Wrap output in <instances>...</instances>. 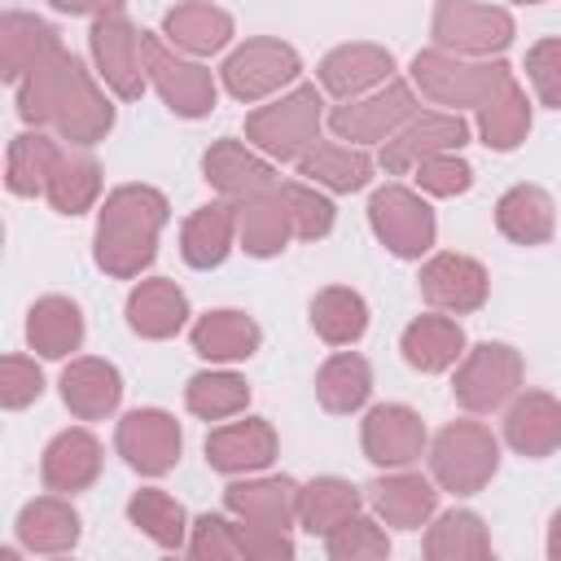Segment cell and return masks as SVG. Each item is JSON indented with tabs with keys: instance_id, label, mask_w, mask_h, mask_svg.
Instances as JSON below:
<instances>
[{
	"instance_id": "6da1fadb",
	"label": "cell",
	"mask_w": 561,
	"mask_h": 561,
	"mask_svg": "<svg viewBox=\"0 0 561 561\" xmlns=\"http://www.w3.org/2000/svg\"><path fill=\"white\" fill-rule=\"evenodd\" d=\"M18 114L31 127H57L61 140L70 145H96L114 127V105L96 88V79L83 70L79 57L57 48L44 57L18 88Z\"/></svg>"
},
{
	"instance_id": "7a4b0ae2",
	"label": "cell",
	"mask_w": 561,
	"mask_h": 561,
	"mask_svg": "<svg viewBox=\"0 0 561 561\" xmlns=\"http://www.w3.org/2000/svg\"><path fill=\"white\" fill-rule=\"evenodd\" d=\"M167 197L153 184H123L105 197L96 219V267L105 276L131 280L158 254V232L167 228Z\"/></svg>"
},
{
	"instance_id": "3957f363",
	"label": "cell",
	"mask_w": 561,
	"mask_h": 561,
	"mask_svg": "<svg viewBox=\"0 0 561 561\" xmlns=\"http://www.w3.org/2000/svg\"><path fill=\"white\" fill-rule=\"evenodd\" d=\"M324 88L316 83H298L294 92H285L272 105H259L245 118V140L276 158V162H298L316 140H320V118H324Z\"/></svg>"
},
{
	"instance_id": "277c9868",
	"label": "cell",
	"mask_w": 561,
	"mask_h": 561,
	"mask_svg": "<svg viewBox=\"0 0 561 561\" xmlns=\"http://www.w3.org/2000/svg\"><path fill=\"white\" fill-rule=\"evenodd\" d=\"M513 79V70L504 61H465L447 48H425L412 57V83L421 88V96H430L434 105H482L491 101L504 83Z\"/></svg>"
},
{
	"instance_id": "5b68a950",
	"label": "cell",
	"mask_w": 561,
	"mask_h": 561,
	"mask_svg": "<svg viewBox=\"0 0 561 561\" xmlns=\"http://www.w3.org/2000/svg\"><path fill=\"white\" fill-rule=\"evenodd\" d=\"M500 469V443L478 421H451L430 443V473L451 495L482 491Z\"/></svg>"
},
{
	"instance_id": "8992f818",
	"label": "cell",
	"mask_w": 561,
	"mask_h": 561,
	"mask_svg": "<svg viewBox=\"0 0 561 561\" xmlns=\"http://www.w3.org/2000/svg\"><path fill=\"white\" fill-rule=\"evenodd\" d=\"M140 61H145V79L158 88V96L171 105V114L180 118H202L215 110V75L197 61H184L162 35L145 31L140 35Z\"/></svg>"
},
{
	"instance_id": "52a82bcc",
	"label": "cell",
	"mask_w": 561,
	"mask_h": 561,
	"mask_svg": "<svg viewBox=\"0 0 561 561\" xmlns=\"http://www.w3.org/2000/svg\"><path fill=\"white\" fill-rule=\"evenodd\" d=\"M434 48H447L456 57H491L513 44V13L500 4L478 0H438L434 4Z\"/></svg>"
},
{
	"instance_id": "ba28073f",
	"label": "cell",
	"mask_w": 561,
	"mask_h": 561,
	"mask_svg": "<svg viewBox=\"0 0 561 561\" xmlns=\"http://www.w3.org/2000/svg\"><path fill=\"white\" fill-rule=\"evenodd\" d=\"M522 355L508 346V342H478L473 351L460 355V368H456V381H451V394L465 412L473 416H486L495 408H504L517 386H522Z\"/></svg>"
},
{
	"instance_id": "9c48e42d",
	"label": "cell",
	"mask_w": 561,
	"mask_h": 561,
	"mask_svg": "<svg viewBox=\"0 0 561 561\" xmlns=\"http://www.w3.org/2000/svg\"><path fill=\"white\" fill-rule=\"evenodd\" d=\"M368 224L377 232V241L399 254V259H421L434 245V210L425 206L421 193L403 188V184H386L368 197Z\"/></svg>"
},
{
	"instance_id": "30bf717a",
	"label": "cell",
	"mask_w": 561,
	"mask_h": 561,
	"mask_svg": "<svg viewBox=\"0 0 561 561\" xmlns=\"http://www.w3.org/2000/svg\"><path fill=\"white\" fill-rule=\"evenodd\" d=\"M140 35L127 18V9H110V13H96L92 18V31H88V44H92V61L105 79V88L123 101H136L145 92V61H140Z\"/></svg>"
},
{
	"instance_id": "8fae6325",
	"label": "cell",
	"mask_w": 561,
	"mask_h": 561,
	"mask_svg": "<svg viewBox=\"0 0 561 561\" xmlns=\"http://www.w3.org/2000/svg\"><path fill=\"white\" fill-rule=\"evenodd\" d=\"M298 70H302V61H298V53H294L285 39L259 35V39H245L241 48H232L219 75H224V88H228L237 101L254 105V101L280 92L285 83H294Z\"/></svg>"
},
{
	"instance_id": "7c38bea8",
	"label": "cell",
	"mask_w": 561,
	"mask_h": 561,
	"mask_svg": "<svg viewBox=\"0 0 561 561\" xmlns=\"http://www.w3.org/2000/svg\"><path fill=\"white\" fill-rule=\"evenodd\" d=\"M412 114H416L412 88H408L403 79H390V83H381V88L368 92V96L342 101V105L329 114V127H333L337 140L373 145V140H390Z\"/></svg>"
},
{
	"instance_id": "4fadbf2b",
	"label": "cell",
	"mask_w": 561,
	"mask_h": 561,
	"mask_svg": "<svg viewBox=\"0 0 561 561\" xmlns=\"http://www.w3.org/2000/svg\"><path fill=\"white\" fill-rule=\"evenodd\" d=\"M469 145V123L460 114L443 110H416L390 140H381V171L386 175H412V167L430 153H460Z\"/></svg>"
},
{
	"instance_id": "5bb4252c",
	"label": "cell",
	"mask_w": 561,
	"mask_h": 561,
	"mask_svg": "<svg viewBox=\"0 0 561 561\" xmlns=\"http://www.w3.org/2000/svg\"><path fill=\"white\" fill-rule=\"evenodd\" d=\"M180 443H184V438H180V425H175V416L162 412V408H136V412H127V416L118 421V434H114L118 456H123L136 473H145V478H162L167 469H175Z\"/></svg>"
},
{
	"instance_id": "9a60e30c",
	"label": "cell",
	"mask_w": 561,
	"mask_h": 561,
	"mask_svg": "<svg viewBox=\"0 0 561 561\" xmlns=\"http://www.w3.org/2000/svg\"><path fill=\"white\" fill-rule=\"evenodd\" d=\"M359 443L377 469H408L425 451V421L408 403H377L359 425Z\"/></svg>"
},
{
	"instance_id": "2e32d148",
	"label": "cell",
	"mask_w": 561,
	"mask_h": 561,
	"mask_svg": "<svg viewBox=\"0 0 561 561\" xmlns=\"http://www.w3.org/2000/svg\"><path fill=\"white\" fill-rule=\"evenodd\" d=\"M486 267L469 254H434L425 267H421V298L434 307V311H447V316H469L486 302Z\"/></svg>"
},
{
	"instance_id": "e0dca14e",
	"label": "cell",
	"mask_w": 561,
	"mask_h": 561,
	"mask_svg": "<svg viewBox=\"0 0 561 561\" xmlns=\"http://www.w3.org/2000/svg\"><path fill=\"white\" fill-rule=\"evenodd\" d=\"M390 70H394V57L381 44H342V48L324 53L316 79L329 96L355 101V96H368L373 88L390 83Z\"/></svg>"
},
{
	"instance_id": "ac0fdd59",
	"label": "cell",
	"mask_w": 561,
	"mask_h": 561,
	"mask_svg": "<svg viewBox=\"0 0 561 561\" xmlns=\"http://www.w3.org/2000/svg\"><path fill=\"white\" fill-rule=\"evenodd\" d=\"M276 460V430L263 416L228 421L206 434V465L215 473H259Z\"/></svg>"
},
{
	"instance_id": "d6986e66",
	"label": "cell",
	"mask_w": 561,
	"mask_h": 561,
	"mask_svg": "<svg viewBox=\"0 0 561 561\" xmlns=\"http://www.w3.org/2000/svg\"><path fill=\"white\" fill-rule=\"evenodd\" d=\"M202 171H206V184L224 197V202H245L263 188H276V171L267 158H259L254 149H245L241 140H215L202 158Z\"/></svg>"
},
{
	"instance_id": "ffe728a7",
	"label": "cell",
	"mask_w": 561,
	"mask_h": 561,
	"mask_svg": "<svg viewBox=\"0 0 561 561\" xmlns=\"http://www.w3.org/2000/svg\"><path fill=\"white\" fill-rule=\"evenodd\" d=\"M504 443L530 460L552 456L561 447V403L543 390L513 394V403L504 412Z\"/></svg>"
},
{
	"instance_id": "44dd1931",
	"label": "cell",
	"mask_w": 561,
	"mask_h": 561,
	"mask_svg": "<svg viewBox=\"0 0 561 561\" xmlns=\"http://www.w3.org/2000/svg\"><path fill=\"white\" fill-rule=\"evenodd\" d=\"M298 495H302V486L294 478H245L224 491V508L237 522L289 530L298 522Z\"/></svg>"
},
{
	"instance_id": "7402d4cb",
	"label": "cell",
	"mask_w": 561,
	"mask_h": 561,
	"mask_svg": "<svg viewBox=\"0 0 561 561\" xmlns=\"http://www.w3.org/2000/svg\"><path fill=\"white\" fill-rule=\"evenodd\" d=\"M101 473V443L88 434V430H61L48 447H44V460H39V478L48 491L57 495H75V491H88Z\"/></svg>"
},
{
	"instance_id": "603a6c76",
	"label": "cell",
	"mask_w": 561,
	"mask_h": 561,
	"mask_svg": "<svg viewBox=\"0 0 561 561\" xmlns=\"http://www.w3.org/2000/svg\"><path fill=\"white\" fill-rule=\"evenodd\" d=\"M123 399V377L110 359H96V355H83V359H70V368L61 373V403L79 416V421H101L118 408Z\"/></svg>"
},
{
	"instance_id": "cb8c5ba5",
	"label": "cell",
	"mask_w": 561,
	"mask_h": 561,
	"mask_svg": "<svg viewBox=\"0 0 561 561\" xmlns=\"http://www.w3.org/2000/svg\"><path fill=\"white\" fill-rule=\"evenodd\" d=\"M61 48V39H57V26H48L44 18H35V13H18V9H9L4 18H0V75L9 79V83H22L44 57H53Z\"/></svg>"
},
{
	"instance_id": "d4e9b609",
	"label": "cell",
	"mask_w": 561,
	"mask_h": 561,
	"mask_svg": "<svg viewBox=\"0 0 561 561\" xmlns=\"http://www.w3.org/2000/svg\"><path fill=\"white\" fill-rule=\"evenodd\" d=\"M184 320H188V298L167 276H149L127 294V324H131V333H140L149 342L175 337L184 329Z\"/></svg>"
},
{
	"instance_id": "484cf974",
	"label": "cell",
	"mask_w": 561,
	"mask_h": 561,
	"mask_svg": "<svg viewBox=\"0 0 561 561\" xmlns=\"http://www.w3.org/2000/svg\"><path fill=\"white\" fill-rule=\"evenodd\" d=\"M232 237H237V202H210V206H197L184 228H180V254L188 267L197 272H210L228 259L232 250Z\"/></svg>"
},
{
	"instance_id": "4316f807",
	"label": "cell",
	"mask_w": 561,
	"mask_h": 561,
	"mask_svg": "<svg viewBox=\"0 0 561 561\" xmlns=\"http://www.w3.org/2000/svg\"><path fill=\"white\" fill-rule=\"evenodd\" d=\"M368 500H373L377 517L399 530H421L438 508V491L421 473H386L368 486Z\"/></svg>"
},
{
	"instance_id": "83f0119b",
	"label": "cell",
	"mask_w": 561,
	"mask_h": 561,
	"mask_svg": "<svg viewBox=\"0 0 561 561\" xmlns=\"http://www.w3.org/2000/svg\"><path fill=\"white\" fill-rule=\"evenodd\" d=\"M162 35H167V44L180 48V53L210 57V53L228 48V39H232V18H228L219 4L184 0V4L167 9V18H162Z\"/></svg>"
},
{
	"instance_id": "f1b7e54d",
	"label": "cell",
	"mask_w": 561,
	"mask_h": 561,
	"mask_svg": "<svg viewBox=\"0 0 561 561\" xmlns=\"http://www.w3.org/2000/svg\"><path fill=\"white\" fill-rule=\"evenodd\" d=\"M237 237H241V250L254 259H272L285 250V241L294 237V224H289L280 184L237 202Z\"/></svg>"
},
{
	"instance_id": "f546056e",
	"label": "cell",
	"mask_w": 561,
	"mask_h": 561,
	"mask_svg": "<svg viewBox=\"0 0 561 561\" xmlns=\"http://www.w3.org/2000/svg\"><path fill=\"white\" fill-rule=\"evenodd\" d=\"M294 167H298V175H307V184H320L329 193H359L373 180V158L359 145L316 140Z\"/></svg>"
},
{
	"instance_id": "4dcf8cb0",
	"label": "cell",
	"mask_w": 561,
	"mask_h": 561,
	"mask_svg": "<svg viewBox=\"0 0 561 561\" xmlns=\"http://www.w3.org/2000/svg\"><path fill=\"white\" fill-rule=\"evenodd\" d=\"M495 228L513 245H543L557 228V206L539 184H513L495 202Z\"/></svg>"
},
{
	"instance_id": "1f68e13d",
	"label": "cell",
	"mask_w": 561,
	"mask_h": 561,
	"mask_svg": "<svg viewBox=\"0 0 561 561\" xmlns=\"http://www.w3.org/2000/svg\"><path fill=\"white\" fill-rule=\"evenodd\" d=\"M188 342H193V351L202 355V359H210V364H232V359H250L254 351H259V342H263V329L245 316V311H206L197 324H193V333H188Z\"/></svg>"
},
{
	"instance_id": "d6a6232c",
	"label": "cell",
	"mask_w": 561,
	"mask_h": 561,
	"mask_svg": "<svg viewBox=\"0 0 561 561\" xmlns=\"http://www.w3.org/2000/svg\"><path fill=\"white\" fill-rule=\"evenodd\" d=\"M403 359L416 368V373H443L451 368L460 355H465V329L451 320V316H416L408 329H403V342H399Z\"/></svg>"
},
{
	"instance_id": "836d02e7",
	"label": "cell",
	"mask_w": 561,
	"mask_h": 561,
	"mask_svg": "<svg viewBox=\"0 0 561 561\" xmlns=\"http://www.w3.org/2000/svg\"><path fill=\"white\" fill-rule=\"evenodd\" d=\"M18 539H22V548L44 552V557L70 552L79 543V513L57 491L53 495H39V500H31L18 513Z\"/></svg>"
},
{
	"instance_id": "e575fe53",
	"label": "cell",
	"mask_w": 561,
	"mask_h": 561,
	"mask_svg": "<svg viewBox=\"0 0 561 561\" xmlns=\"http://www.w3.org/2000/svg\"><path fill=\"white\" fill-rule=\"evenodd\" d=\"M26 342L44 359H66L83 342V311L70 298H61V294L39 298L31 307V316H26Z\"/></svg>"
},
{
	"instance_id": "d590c367",
	"label": "cell",
	"mask_w": 561,
	"mask_h": 561,
	"mask_svg": "<svg viewBox=\"0 0 561 561\" xmlns=\"http://www.w3.org/2000/svg\"><path fill=\"white\" fill-rule=\"evenodd\" d=\"M368 394H373V368H368L364 355L337 351V355H329L320 364V373H316V399H320L324 412H337V416L359 412L368 403Z\"/></svg>"
},
{
	"instance_id": "8d00e7d4",
	"label": "cell",
	"mask_w": 561,
	"mask_h": 561,
	"mask_svg": "<svg viewBox=\"0 0 561 561\" xmlns=\"http://www.w3.org/2000/svg\"><path fill=\"white\" fill-rule=\"evenodd\" d=\"M526 131H530V101H526V92L508 79L491 101L478 105V136H482L486 149L508 153V149H517V145L526 140Z\"/></svg>"
},
{
	"instance_id": "74e56055",
	"label": "cell",
	"mask_w": 561,
	"mask_h": 561,
	"mask_svg": "<svg viewBox=\"0 0 561 561\" xmlns=\"http://www.w3.org/2000/svg\"><path fill=\"white\" fill-rule=\"evenodd\" d=\"M61 158V145L53 136H44L39 127L35 131H22L9 140V167H4V184L9 193L18 197H35L48 188V175Z\"/></svg>"
},
{
	"instance_id": "f35d334b",
	"label": "cell",
	"mask_w": 561,
	"mask_h": 561,
	"mask_svg": "<svg viewBox=\"0 0 561 561\" xmlns=\"http://www.w3.org/2000/svg\"><path fill=\"white\" fill-rule=\"evenodd\" d=\"M311 329L329 346H351L368 333V302L346 285H329L311 298Z\"/></svg>"
},
{
	"instance_id": "ab89813d",
	"label": "cell",
	"mask_w": 561,
	"mask_h": 561,
	"mask_svg": "<svg viewBox=\"0 0 561 561\" xmlns=\"http://www.w3.org/2000/svg\"><path fill=\"white\" fill-rule=\"evenodd\" d=\"M425 557L430 561H482L491 557V535L478 513L451 508L425 530Z\"/></svg>"
},
{
	"instance_id": "60d3db41",
	"label": "cell",
	"mask_w": 561,
	"mask_h": 561,
	"mask_svg": "<svg viewBox=\"0 0 561 561\" xmlns=\"http://www.w3.org/2000/svg\"><path fill=\"white\" fill-rule=\"evenodd\" d=\"M359 500L364 495H359L355 482H346V478H316L298 495V522H302V530L324 539L333 526H342L346 517L359 513Z\"/></svg>"
},
{
	"instance_id": "b9f144b4",
	"label": "cell",
	"mask_w": 561,
	"mask_h": 561,
	"mask_svg": "<svg viewBox=\"0 0 561 561\" xmlns=\"http://www.w3.org/2000/svg\"><path fill=\"white\" fill-rule=\"evenodd\" d=\"M44 197L61 215H83L101 197V162L92 153H61L53 175H48Z\"/></svg>"
},
{
	"instance_id": "7bdbcfd3",
	"label": "cell",
	"mask_w": 561,
	"mask_h": 561,
	"mask_svg": "<svg viewBox=\"0 0 561 561\" xmlns=\"http://www.w3.org/2000/svg\"><path fill=\"white\" fill-rule=\"evenodd\" d=\"M127 517L136 530H145L158 548H184L188 543V513L180 500H171L158 486H145L127 500Z\"/></svg>"
},
{
	"instance_id": "ee69618b",
	"label": "cell",
	"mask_w": 561,
	"mask_h": 561,
	"mask_svg": "<svg viewBox=\"0 0 561 561\" xmlns=\"http://www.w3.org/2000/svg\"><path fill=\"white\" fill-rule=\"evenodd\" d=\"M184 403H188V412L202 416V421H228V416L245 412L250 386H245V377H237V373H228V368H210V373L188 377Z\"/></svg>"
},
{
	"instance_id": "f6af8a7d",
	"label": "cell",
	"mask_w": 561,
	"mask_h": 561,
	"mask_svg": "<svg viewBox=\"0 0 561 561\" xmlns=\"http://www.w3.org/2000/svg\"><path fill=\"white\" fill-rule=\"evenodd\" d=\"M280 197H285V210H289V224H294V237L298 241H320L329 237L337 210L324 193H316V184H298V180H280Z\"/></svg>"
},
{
	"instance_id": "bcb514c9",
	"label": "cell",
	"mask_w": 561,
	"mask_h": 561,
	"mask_svg": "<svg viewBox=\"0 0 561 561\" xmlns=\"http://www.w3.org/2000/svg\"><path fill=\"white\" fill-rule=\"evenodd\" d=\"M324 552L333 561H377V557L390 552V539H386V530L373 517L355 513V517H346L342 526H333L324 535Z\"/></svg>"
},
{
	"instance_id": "7dc6e473",
	"label": "cell",
	"mask_w": 561,
	"mask_h": 561,
	"mask_svg": "<svg viewBox=\"0 0 561 561\" xmlns=\"http://www.w3.org/2000/svg\"><path fill=\"white\" fill-rule=\"evenodd\" d=\"M412 180L430 197H456V193H465L473 184V167L460 153H430V158H421L412 167Z\"/></svg>"
},
{
	"instance_id": "c3c4849f",
	"label": "cell",
	"mask_w": 561,
	"mask_h": 561,
	"mask_svg": "<svg viewBox=\"0 0 561 561\" xmlns=\"http://www.w3.org/2000/svg\"><path fill=\"white\" fill-rule=\"evenodd\" d=\"M188 557L197 561H237L241 557V539H237V522L219 517V513H202L188 526Z\"/></svg>"
},
{
	"instance_id": "681fc988",
	"label": "cell",
	"mask_w": 561,
	"mask_h": 561,
	"mask_svg": "<svg viewBox=\"0 0 561 561\" xmlns=\"http://www.w3.org/2000/svg\"><path fill=\"white\" fill-rule=\"evenodd\" d=\"M526 79L535 96L552 110H561V39H539L526 53Z\"/></svg>"
},
{
	"instance_id": "f907efd6",
	"label": "cell",
	"mask_w": 561,
	"mask_h": 561,
	"mask_svg": "<svg viewBox=\"0 0 561 561\" xmlns=\"http://www.w3.org/2000/svg\"><path fill=\"white\" fill-rule=\"evenodd\" d=\"M39 390H44V373H39L35 359H26V355H9V359L0 364V403H4L9 412L35 403Z\"/></svg>"
},
{
	"instance_id": "816d5d0a",
	"label": "cell",
	"mask_w": 561,
	"mask_h": 561,
	"mask_svg": "<svg viewBox=\"0 0 561 561\" xmlns=\"http://www.w3.org/2000/svg\"><path fill=\"white\" fill-rule=\"evenodd\" d=\"M237 539H241V557L245 561H280V557H294V539L280 526L237 522Z\"/></svg>"
},
{
	"instance_id": "f5cc1de1",
	"label": "cell",
	"mask_w": 561,
	"mask_h": 561,
	"mask_svg": "<svg viewBox=\"0 0 561 561\" xmlns=\"http://www.w3.org/2000/svg\"><path fill=\"white\" fill-rule=\"evenodd\" d=\"M53 9H61V13H110V9H123V0H48Z\"/></svg>"
},
{
	"instance_id": "db71d44e",
	"label": "cell",
	"mask_w": 561,
	"mask_h": 561,
	"mask_svg": "<svg viewBox=\"0 0 561 561\" xmlns=\"http://www.w3.org/2000/svg\"><path fill=\"white\" fill-rule=\"evenodd\" d=\"M548 557L561 561V508L552 513V526H548Z\"/></svg>"
},
{
	"instance_id": "11a10c76",
	"label": "cell",
	"mask_w": 561,
	"mask_h": 561,
	"mask_svg": "<svg viewBox=\"0 0 561 561\" xmlns=\"http://www.w3.org/2000/svg\"><path fill=\"white\" fill-rule=\"evenodd\" d=\"M517 4H539V0H517Z\"/></svg>"
}]
</instances>
